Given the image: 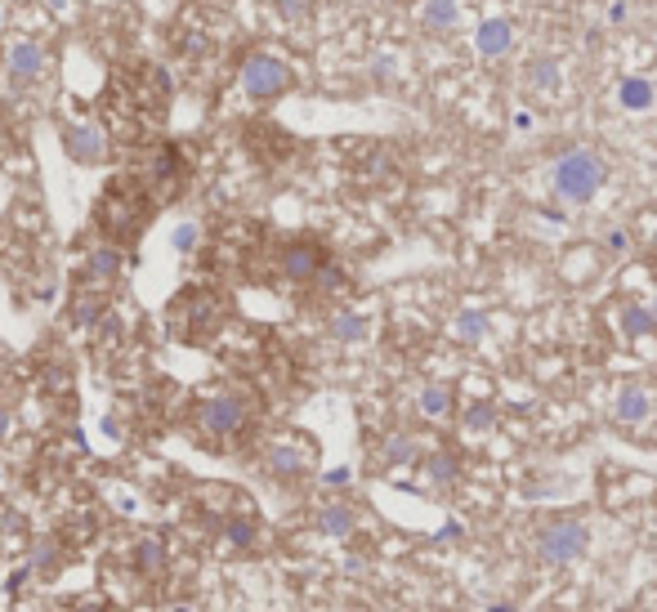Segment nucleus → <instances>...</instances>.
Returning a JSON list of instances; mask_svg holds the SVG:
<instances>
[{"label":"nucleus","instance_id":"obj_28","mask_svg":"<svg viewBox=\"0 0 657 612\" xmlns=\"http://www.w3.org/2000/svg\"><path fill=\"white\" fill-rule=\"evenodd\" d=\"M59 568V554H54V541H45L41 550L32 554V572H54Z\"/></svg>","mask_w":657,"mask_h":612},{"label":"nucleus","instance_id":"obj_12","mask_svg":"<svg viewBox=\"0 0 657 612\" xmlns=\"http://www.w3.org/2000/svg\"><path fill=\"white\" fill-rule=\"evenodd\" d=\"M613 416H617V425H644V420L653 416L649 389H644V385H626L622 394H617V403H613Z\"/></svg>","mask_w":657,"mask_h":612},{"label":"nucleus","instance_id":"obj_13","mask_svg":"<svg viewBox=\"0 0 657 612\" xmlns=\"http://www.w3.org/2000/svg\"><path fill=\"white\" fill-rule=\"evenodd\" d=\"M474 45H479L483 59H501V54H510V45H514V27L506 18H488V23L474 32Z\"/></svg>","mask_w":657,"mask_h":612},{"label":"nucleus","instance_id":"obj_19","mask_svg":"<svg viewBox=\"0 0 657 612\" xmlns=\"http://www.w3.org/2000/svg\"><path fill=\"white\" fill-rule=\"evenodd\" d=\"M371 331V322L363 318V313H336L331 318V336H336L340 344H363Z\"/></svg>","mask_w":657,"mask_h":612},{"label":"nucleus","instance_id":"obj_21","mask_svg":"<svg viewBox=\"0 0 657 612\" xmlns=\"http://www.w3.org/2000/svg\"><path fill=\"white\" fill-rule=\"evenodd\" d=\"M452 331H456V340H465V344L483 340V331H488V313H483V309H465V313H456Z\"/></svg>","mask_w":657,"mask_h":612},{"label":"nucleus","instance_id":"obj_8","mask_svg":"<svg viewBox=\"0 0 657 612\" xmlns=\"http://www.w3.org/2000/svg\"><path fill=\"white\" fill-rule=\"evenodd\" d=\"M278 264L291 282H313V277L322 273V264H327V255H322V246H313V242H291V246H282Z\"/></svg>","mask_w":657,"mask_h":612},{"label":"nucleus","instance_id":"obj_18","mask_svg":"<svg viewBox=\"0 0 657 612\" xmlns=\"http://www.w3.org/2000/svg\"><path fill=\"white\" fill-rule=\"evenodd\" d=\"M354 510L349 505H322L318 510V532H327V537H349L354 532Z\"/></svg>","mask_w":657,"mask_h":612},{"label":"nucleus","instance_id":"obj_27","mask_svg":"<svg viewBox=\"0 0 657 612\" xmlns=\"http://www.w3.org/2000/svg\"><path fill=\"white\" fill-rule=\"evenodd\" d=\"M430 478L434 483H452L456 478V461L447 452H438V456H430Z\"/></svg>","mask_w":657,"mask_h":612},{"label":"nucleus","instance_id":"obj_29","mask_svg":"<svg viewBox=\"0 0 657 612\" xmlns=\"http://www.w3.org/2000/svg\"><path fill=\"white\" fill-rule=\"evenodd\" d=\"M327 483H331V487H349V470H331Z\"/></svg>","mask_w":657,"mask_h":612},{"label":"nucleus","instance_id":"obj_10","mask_svg":"<svg viewBox=\"0 0 657 612\" xmlns=\"http://www.w3.org/2000/svg\"><path fill=\"white\" fill-rule=\"evenodd\" d=\"M309 465H313V452H309V447L273 443L269 452H264V470H269L273 478H300V474H309Z\"/></svg>","mask_w":657,"mask_h":612},{"label":"nucleus","instance_id":"obj_23","mask_svg":"<svg viewBox=\"0 0 657 612\" xmlns=\"http://www.w3.org/2000/svg\"><path fill=\"white\" fill-rule=\"evenodd\" d=\"M407 461H416V438H407V434L385 438V447H380V465H407Z\"/></svg>","mask_w":657,"mask_h":612},{"label":"nucleus","instance_id":"obj_30","mask_svg":"<svg viewBox=\"0 0 657 612\" xmlns=\"http://www.w3.org/2000/svg\"><path fill=\"white\" fill-rule=\"evenodd\" d=\"M514 130H532V112H514Z\"/></svg>","mask_w":657,"mask_h":612},{"label":"nucleus","instance_id":"obj_34","mask_svg":"<svg viewBox=\"0 0 657 612\" xmlns=\"http://www.w3.org/2000/svg\"><path fill=\"white\" fill-rule=\"evenodd\" d=\"M649 318H653V327H657V300H653V309H649Z\"/></svg>","mask_w":657,"mask_h":612},{"label":"nucleus","instance_id":"obj_11","mask_svg":"<svg viewBox=\"0 0 657 612\" xmlns=\"http://www.w3.org/2000/svg\"><path fill=\"white\" fill-rule=\"evenodd\" d=\"M219 541H224L228 550H251V545L260 541V519H255L251 510H228L224 523H219Z\"/></svg>","mask_w":657,"mask_h":612},{"label":"nucleus","instance_id":"obj_16","mask_svg":"<svg viewBox=\"0 0 657 612\" xmlns=\"http://www.w3.org/2000/svg\"><path fill=\"white\" fill-rule=\"evenodd\" d=\"M103 313H108V300H103V295H94V291H85L81 300H72V309H68V322L72 327H99V318Z\"/></svg>","mask_w":657,"mask_h":612},{"label":"nucleus","instance_id":"obj_2","mask_svg":"<svg viewBox=\"0 0 657 612\" xmlns=\"http://www.w3.org/2000/svg\"><path fill=\"white\" fill-rule=\"evenodd\" d=\"M197 429H202L206 438H219V443H228V438H237L246 425H251V403H246L242 394H211L197 403Z\"/></svg>","mask_w":657,"mask_h":612},{"label":"nucleus","instance_id":"obj_24","mask_svg":"<svg viewBox=\"0 0 657 612\" xmlns=\"http://www.w3.org/2000/svg\"><path fill=\"white\" fill-rule=\"evenodd\" d=\"M170 246H175L179 255H193L197 246H202V228H197L193 219H184V224H179L175 233H170Z\"/></svg>","mask_w":657,"mask_h":612},{"label":"nucleus","instance_id":"obj_25","mask_svg":"<svg viewBox=\"0 0 657 612\" xmlns=\"http://www.w3.org/2000/svg\"><path fill=\"white\" fill-rule=\"evenodd\" d=\"M622 327H626V336H649V331H657L649 309H640V304H631V309L622 313Z\"/></svg>","mask_w":657,"mask_h":612},{"label":"nucleus","instance_id":"obj_31","mask_svg":"<svg viewBox=\"0 0 657 612\" xmlns=\"http://www.w3.org/2000/svg\"><path fill=\"white\" fill-rule=\"evenodd\" d=\"M72 612H112V608L108 604H76Z\"/></svg>","mask_w":657,"mask_h":612},{"label":"nucleus","instance_id":"obj_7","mask_svg":"<svg viewBox=\"0 0 657 612\" xmlns=\"http://www.w3.org/2000/svg\"><path fill=\"white\" fill-rule=\"evenodd\" d=\"M45 63H50V54H45V45H36V41H14V45L5 50V76H9L14 85L41 81Z\"/></svg>","mask_w":657,"mask_h":612},{"label":"nucleus","instance_id":"obj_9","mask_svg":"<svg viewBox=\"0 0 657 612\" xmlns=\"http://www.w3.org/2000/svg\"><path fill=\"white\" fill-rule=\"evenodd\" d=\"M130 563H135V577H139V581L166 577V568H170L166 541H161V537H139L135 545H130Z\"/></svg>","mask_w":657,"mask_h":612},{"label":"nucleus","instance_id":"obj_4","mask_svg":"<svg viewBox=\"0 0 657 612\" xmlns=\"http://www.w3.org/2000/svg\"><path fill=\"white\" fill-rule=\"evenodd\" d=\"M144 215H148V206L139 202V197H130L126 188H108V193L99 197V210H94L99 228L112 242H130V237L139 233V224H144Z\"/></svg>","mask_w":657,"mask_h":612},{"label":"nucleus","instance_id":"obj_22","mask_svg":"<svg viewBox=\"0 0 657 612\" xmlns=\"http://www.w3.org/2000/svg\"><path fill=\"white\" fill-rule=\"evenodd\" d=\"M447 411H452V389H447V385H425L421 389V416L443 420Z\"/></svg>","mask_w":657,"mask_h":612},{"label":"nucleus","instance_id":"obj_20","mask_svg":"<svg viewBox=\"0 0 657 612\" xmlns=\"http://www.w3.org/2000/svg\"><path fill=\"white\" fill-rule=\"evenodd\" d=\"M421 18L434 32H447V27H456V18H461V5H456V0H425Z\"/></svg>","mask_w":657,"mask_h":612},{"label":"nucleus","instance_id":"obj_14","mask_svg":"<svg viewBox=\"0 0 657 612\" xmlns=\"http://www.w3.org/2000/svg\"><path fill=\"white\" fill-rule=\"evenodd\" d=\"M617 103H622L626 112H649L657 103V90L649 76H622L617 81Z\"/></svg>","mask_w":657,"mask_h":612},{"label":"nucleus","instance_id":"obj_1","mask_svg":"<svg viewBox=\"0 0 657 612\" xmlns=\"http://www.w3.org/2000/svg\"><path fill=\"white\" fill-rule=\"evenodd\" d=\"M604 179H608V161L590 148H573L555 161V197L559 202H573V206L590 202V197L604 188Z\"/></svg>","mask_w":657,"mask_h":612},{"label":"nucleus","instance_id":"obj_26","mask_svg":"<svg viewBox=\"0 0 657 612\" xmlns=\"http://www.w3.org/2000/svg\"><path fill=\"white\" fill-rule=\"evenodd\" d=\"M497 425V411H492V403H474L470 411H465V429L470 434H483V429Z\"/></svg>","mask_w":657,"mask_h":612},{"label":"nucleus","instance_id":"obj_33","mask_svg":"<svg viewBox=\"0 0 657 612\" xmlns=\"http://www.w3.org/2000/svg\"><path fill=\"white\" fill-rule=\"evenodd\" d=\"M175 612H197L193 604H175Z\"/></svg>","mask_w":657,"mask_h":612},{"label":"nucleus","instance_id":"obj_6","mask_svg":"<svg viewBox=\"0 0 657 612\" xmlns=\"http://www.w3.org/2000/svg\"><path fill=\"white\" fill-rule=\"evenodd\" d=\"M63 152L76 166H99V161H108V135L90 121H76V126L63 130Z\"/></svg>","mask_w":657,"mask_h":612},{"label":"nucleus","instance_id":"obj_17","mask_svg":"<svg viewBox=\"0 0 657 612\" xmlns=\"http://www.w3.org/2000/svg\"><path fill=\"white\" fill-rule=\"evenodd\" d=\"M528 81H532V90L555 94V90H559V81H564V72H559V59H550V54L532 59V63H528Z\"/></svg>","mask_w":657,"mask_h":612},{"label":"nucleus","instance_id":"obj_32","mask_svg":"<svg viewBox=\"0 0 657 612\" xmlns=\"http://www.w3.org/2000/svg\"><path fill=\"white\" fill-rule=\"evenodd\" d=\"M5 434H9V411L0 407V438H5Z\"/></svg>","mask_w":657,"mask_h":612},{"label":"nucleus","instance_id":"obj_3","mask_svg":"<svg viewBox=\"0 0 657 612\" xmlns=\"http://www.w3.org/2000/svg\"><path fill=\"white\" fill-rule=\"evenodd\" d=\"M586 545H590V532L582 519H550L546 528L537 532V554L546 563H555V568L577 563L586 554Z\"/></svg>","mask_w":657,"mask_h":612},{"label":"nucleus","instance_id":"obj_5","mask_svg":"<svg viewBox=\"0 0 657 612\" xmlns=\"http://www.w3.org/2000/svg\"><path fill=\"white\" fill-rule=\"evenodd\" d=\"M242 90L260 103L278 99V94L291 90V68L278 59V54H264V50L251 54V59L242 63Z\"/></svg>","mask_w":657,"mask_h":612},{"label":"nucleus","instance_id":"obj_15","mask_svg":"<svg viewBox=\"0 0 657 612\" xmlns=\"http://www.w3.org/2000/svg\"><path fill=\"white\" fill-rule=\"evenodd\" d=\"M121 269H126V255L117 251V246H94L90 251V260H85V273L94 277V282H117Z\"/></svg>","mask_w":657,"mask_h":612}]
</instances>
